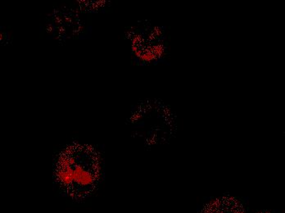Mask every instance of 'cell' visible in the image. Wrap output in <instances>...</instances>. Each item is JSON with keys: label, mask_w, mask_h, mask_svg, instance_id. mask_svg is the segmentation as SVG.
Returning a JSON list of instances; mask_svg holds the SVG:
<instances>
[{"label": "cell", "mask_w": 285, "mask_h": 213, "mask_svg": "<svg viewBox=\"0 0 285 213\" xmlns=\"http://www.w3.org/2000/svg\"><path fill=\"white\" fill-rule=\"evenodd\" d=\"M100 163L94 150L88 146L73 145L62 152L55 169L56 182L71 198L89 195L97 186Z\"/></svg>", "instance_id": "1"}, {"label": "cell", "mask_w": 285, "mask_h": 213, "mask_svg": "<svg viewBox=\"0 0 285 213\" xmlns=\"http://www.w3.org/2000/svg\"><path fill=\"white\" fill-rule=\"evenodd\" d=\"M218 205H211L204 213H243L240 206H237L234 200L219 201Z\"/></svg>", "instance_id": "2"}]
</instances>
